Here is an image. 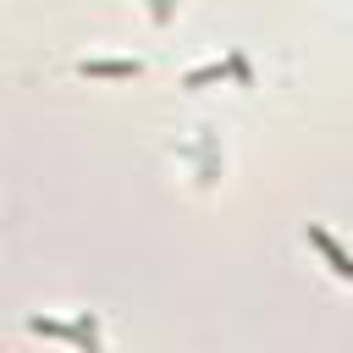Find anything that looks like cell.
Instances as JSON below:
<instances>
[{
	"mask_svg": "<svg viewBox=\"0 0 353 353\" xmlns=\"http://www.w3.org/2000/svg\"><path fill=\"white\" fill-rule=\"evenodd\" d=\"M28 331H33V336H50V342H66V347H83V353H99L94 320H44V314H33Z\"/></svg>",
	"mask_w": 353,
	"mask_h": 353,
	"instance_id": "6da1fadb",
	"label": "cell"
},
{
	"mask_svg": "<svg viewBox=\"0 0 353 353\" xmlns=\"http://www.w3.org/2000/svg\"><path fill=\"white\" fill-rule=\"evenodd\" d=\"M221 77H237L243 88L254 83L248 61H243V55H226V61H210V66H193V72H182V88H204V83H221Z\"/></svg>",
	"mask_w": 353,
	"mask_h": 353,
	"instance_id": "7a4b0ae2",
	"label": "cell"
},
{
	"mask_svg": "<svg viewBox=\"0 0 353 353\" xmlns=\"http://www.w3.org/2000/svg\"><path fill=\"white\" fill-rule=\"evenodd\" d=\"M309 243L320 248V259L331 265V276H342V281L353 287V254H347V248H342V243H336V237H331L325 226H309Z\"/></svg>",
	"mask_w": 353,
	"mask_h": 353,
	"instance_id": "3957f363",
	"label": "cell"
},
{
	"mask_svg": "<svg viewBox=\"0 0 353 353\" xmlns=\"http://www.w3.org/2000/svg\"><path fill=\"white\" fill-rule=\"evenodd\" d=\"M77 72H83V77H110V83H121V77H138L143 61H138V55H132V61H83Z\"/></svg>",
	"mask_w": 353,
	"mask_h": 353,
	"instance_id": "277c9868",
	"label": "cell"
}]
</instances>
